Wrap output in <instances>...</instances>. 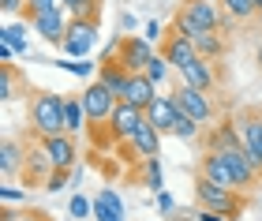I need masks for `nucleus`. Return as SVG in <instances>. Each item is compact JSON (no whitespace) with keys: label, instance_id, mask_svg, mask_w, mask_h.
Returning a JSON list of instances; mask_svg holds the SVG:
<instances>
[{"label":"nucleus","instance_id":"42","mask_svg":"<svg viewBox=\"0 0 262 221\" xmlns=\"http://www.w3.org/2000/svg\"><path fill=\"white\" fill-rule=\"evenodd\" d=\"M258 68H262V45H258Z\"/></svg>","mask_w":262,"mask_h":221},{"label":"nucleus","instance_id":"18","mask_svg":"<svg viewBox=\"0 0 262 221\" xmlns=\"http://www.w3.org/2000/svg\"><path fill=\"white\" fill-rule=\"evenodd\" d=\"M27 154H30V146L19 143V139H4V143H0V172H4V180H11V176L23 172Z\"/></svg>","mask_w":262,"mask_h":221},{"label":"nucleus","instance_id":"35","mask_svg":"<svg viewBox=\"0 0 262 221\" xmlns=\"http://www.w3.org/2000/svg\"><path fill=\"white\" fill-rule=\"evenodd\" d=\"M158 210H161V217H172V214H176V199H172L169 191L158 195Z\"/></svg>","mask_w":262,"mask_h":221},{"label":"nucleus","instance_id":"24","mask_svg":"<svg viewBox=\"0 0 262 221\" xmlns=\"http://www.w3.org/2000/svg\"><path fill=\"white\" fill-rule=\"evenodd\" d=\"M27 30H34V27H30V19H23V23H8V27L0 30V41H8L15 53H27V49H30Z\"/></svg>","mask_w":262,"mask_h":221},{"label":"nucleus","instance_id":"8","mask_svg":"<svg viewBox=\"0 0 262 221\" xmlns=\"http://www.w3.org/2000/svg\"><path fill=\"white\" fill-rule=\"evenodd\" d=\"M27 19H30V27H34V34H38L41 41L60 45L64 34H68V19L71 15H64V8H45V11H27Z\"/></svg>","mask_w":262,"mask_h":221},{"label":"nucleus","instance_id":"34","mask_svg":"<svg viewBox=\"0 0 262 221\" xmlns=\"http://www.w3.org/2000/svg\"><path fill=\"white\" fill-rule=\"evenodd\" d=\"M0 199H4V203H27V191H23V188H11V184H4V188H0Z\"/></svg>","mask_w":262,"mask_h":221},{"label":"nucleus","instance_id":"36","mask_svg":"<svg viewBox=\"0 0 262 221\" xmlns=\"http://www.w3.org/2000/svg\"><path fill=\"white\" fill-rule=\"evenodd\" d=\"M0 11L4 15H19V11H27V0H0Z\"/></svg>","mask_w":262,"mask_h":221},{"label":"nucleus","instance_id":"27","mask_svg":"<svg viewBox=\"0 0 262 221\" xmlns=\"http://www.w3.org/2000/svg\"><path fill=\"white\" fill-rule=\"evenodd\" d=\"M199 131H202V124L199 120H191L187 113H180L176 109V120H172V139H184V143H191V139H199Z\"/></svg>","mask_w":262,"mask_h":221},{"label":"nucleus","instance_id":"16","mask_svg":"<svg viewBox=\"0 0 262 221\" xmlns=\"http://www.w3.org/2000/svg\"><path fill=\"white\" fill-rule=\"evenodd\" d=\"M236 146H244L236 120H217V124L206 127V150L210 154H225V150H236Z\"/></svg>","mask_w":262,"mask_h":221},{"label":"nucleus","instance_id":"29","mask_svg":"<svg viewBox=\"0 0 262 221\" xmlns=\"http://www.w3.org/2000/svg\"><path fill=\"white\" fill-rule=\"evenodd\" d=\"M176 30L184 34V38H191V41H199L202 34H206V27H199V23L191 19V15H184V11H176V23H172Z\"/></svg>","mask_w":262,"mask_h":221},{"label":"nucleus","instance_id":"21","mask_svg":"<svg viewBox=\"0 0 262 221\" xmlns=\"http://www.w3.org/2000/svg\"><path fill=\"white\" fill-rule=\"evenodd\" d=\"M94 217L98 221H124V199L113 188H101L94 195Z\"/></svg>","mask_w":262,"mask_h":221},{"label":"nucleus","instance_id":"19","mask_svg":"<svg viewBox=\"0 0 262 221\" xmlns=\"http://www.w3.org/2000/svg\"><path fill=\"white\" fill-rule=\"evenodd\" d=\"M146 120L158 127L161 135H169L172 131V120H176V101H172V94H158L146 105Z\"/></svg>","mask_w":262,"mask_h":221},{"label":"nucleus","instance_id":"6","mask_svg":"<svg viewBox=\"0 0 262 221\" xmlns=\"http://www.w3.org/2000/svg\"><path fill=\"white\" fill-rule=\"evenodd\" d=\"M142 120H146V109H139V105H131V101L120 98L105 127H109V139H113V143H120V146H124L127 139L139 131V124H142Z\"/></svg>","mask_w":262,"mask_h":221},{"label":"nucleus","instance_id":"12","mask_svg":"<svg viewBox=\"0 0 262 221\" xmlns=\"http://www.w3.org/2000/svg\"><path fill=\"white\" fill-rule=\"evenodd\" d=\"M217 72H221V64H213V60H206V56H195L187 68H180V83H187V86H195V90H217Z\"/></svg>","mask_w":262,"mask_h":221},{"label":"nucleus","instance_id":"14","mask_svg":"<svg viewBox=\"0 0 262 221\" xmlns=\"http://www.w3.org/2000/svg\"><path fill=\"white\" fill-rule=\"evenodd\" d=\"M49 176H53V161H49V154H45V146L38 139V146H30L27 165H23V184H27V188H45Z\"/></svg>","mask_w":262,"mask_h":221},{"label":"nucleus","instance_id":"5","mask_svg":"<svg viewBox=\"0 0 262 221\" xmlns=\"http://www.w3.org/2000/svg\"><path fill=\"white\" fill-rule=\"evenodd\" d=\"M82 109H86V124L90 127H101V124H109V116H113V109H116V98L109 86L101 83V79H90L86 83V90H82Z\"/></svg>","mask_w":262,"mask_h":221},{"label":"nucleus","instance_id":"17","mask_svg":"<svg viewBox=\"0 0 262 221\" xmlns=\"http://www.w3.org/2000/svg\"><path fill=\"white\" fill-rule=\"evenodd\" d=\"M124 146H127L135 158H142V161H146V158H158V150H161V131H158V127H154L150 120H142V124H139V131L131 135Z\"/></svg>","mask_w":262,"mask_h":221},{"label":"nucleus","instance_id":"13","mask_svg":"<svg viewBox=\"0 0 262 221\" xmlns=\"http://www.w3.org/2000/svg\"><path fill=\"white\" fill-rule=\"evenodd\" d=\"M41 146H45V154H49L53 161V169H75V158H79V146H75V135H49V139H41Z\"/></svg>","mask_w":262,"mask_h":221},{"label":"nucleus","instance_id":"7","mask_svg":"<svg viewBox=\"0 0 262 221\" xmlns=\"http://www.w3.org/2000/svg\"><path fill=\"white\" fill-rule=\"evenodd\" d=\"M236 127H240V139H244V150L251 154V161L262 172V109L247 105L236 113Z\"/></svg>","mask_w":262,"mask_h":221},{"label":"nucleus","instance_id":"30","mask_svg":"<svg viewBox=\"0 0 262 221\" xmlns=\"http://www.w3.org/2000/svg\"><path fill=\"white\" fill-rule=\"evenodd\" d=\"M169 72H172V64L165 60V53H154V60L146 64V75L154 79V83H161V79H169Z\"/></svg>","mask_w":262,"mask_h":221},{"label":"nucleus","instance_id":"10","mask_svg":"<svg viewBox=\"0 0 262 221\" xmlns=\"http://www.w3.org/2000/svg\"><path fill=\"white\" fill-rule=\"evenodd\" d=\"M180 11L184 15H191L199 27H206V30H229V23L232 19H225V8L217 4V0H184L180 4Z\"/></svg>","mask_w":262,"mask_h":221},{"label":"nucleus","instance_id":"3","mask_svg":"<svg viewBox=\"0 0 262 221\" xmlns=\"http://www.w3.org/2000/svg\"><path fill=\"white\" fill-rule=\"evenodd\" d=\"M98 30H101V19H79L71 15L68 19V34L60 41V49L68 60H82V56H90V49L98 45Z\"/></svg>","mask_w":262,"mask_h":221},{"label":"nucleus","instance_id":"31","mask_svg":"<svg viewBox=\"0 0 262 221\" xmlns=\"http://www.w3.org/2000/svg\"><path fill=\"white\" fill-rule=\"evenodd\" d=\"M146 188H150L154 195L165 191V184H161V161H158V158H146Z\"/></svg>","mask_w":262,"mask_h":221},{"label":"nucleus","instance_id":"43","mask_svg":"<svg viewBox=\"0 0 262 221\" xmlns=\"http://www.w3.org/2000/svg\"><path fill=\"white\" fill-rule=\"evenodd\" d=\"M258 27H262V8H258Z\"/></svg>","mask_w":262,"mask_h":221},{"label":"nucleus","instance_id":"4","mask_svg":"<svg viewBox=\"0 0 262 221\" xmlns=\"http://www.w3.org/2000/svg\"><path fill=\"white\" fill-rule=\"evenodd\" d=\"M172 101H176V109L187 113L191 120H199L202 127H210L213 120H217V101H213L210 90H195V86L180 83V86L172 90Z\"/></svg>","mask_w":262,"mask_h":221},{"label":"nucleus","instance_id":"45","mask_svg":"<svg viewBox=\"0 0 262 221\" xmlns=\"http://www.w3.org/2000/svg\"><path fill=\"white\" fill-rule=\"evenodd\" d=\"M71 221H75V217H71Z\"/></svg>","mask_w":262,"mask_h":221},{"label":"nucleus","instance_id":"26","mask_svg":"<svg viewBox=\"0 0 262 221\" xmlns=\"http://www.w3.org/2000/svg\"><path fill=\"white\" fill-rule=\"evenodd\" d=\"M19 86H27V83L19 79V72L11 64H4V68H0V101H15L19 98Z\"/></svg>","mask_w":262,"mask_h":221},{"label":"nucleus","instance_id":"32","mask_svg":"<svg viewBox=\"0 0 262 221\" xmlns=\"http://www.w3.org/2000/svg\"><path fill=\"white\" fill-rule=\"evenodd\" d=\"M68 214L75 217V221H82L86 214H94V199H86V195H71V203H68Z\"/></svg>","mask_w":262,"mask_h":221},{"label":"nucleus","instance_id":"2","mask_svg":"<svg viewBox=\"0 0 262 221\" xmlns=\"http://www.w3.org/2000/svg\"><path fill=\"white\" fill-rule=\"evenodd\" d=\"M195 203L206 206V210H217L225 214L229 221H236L244 210H247V191H236V188H221V184H213L206 176L195 180Z\"/></svg>","mask_w":262,"mask_h":221},{"label":"nucleus","instance_id":"38","mask_svg":"<svg viewBox=\"0 0 262 221\" xmlns=\"http://www.w3.org/2000/svg\"><path fill=\"white\" fill-rule=\"evenodd\" d=\"M165 221H195V210H176L172 217H165Z\"/></svg>","mask_w":262,"mask_h":221},{"label":"nucleus","instance_id":"1","mask_svg":"<svg viewBox=\"0 0 262 221\" xmlns=\"http://www.w3.org/2000/svg\"><path fill=\"white\" fill-rule=\"evenodd\" d=\"M30 127L38 139L68 131V98L53 90H34L30 94Z\"/></svg>","mask_w":262,"mask_h":221},{"label":"nucleus","instance_id":"23","mask_svg":"<svg viewBox=\"0 0 262 221\" xmlns=\"http://www.w3.org/2000/svg\"><path fill=\"white\" fill-rule=\"evenodd\" d=\"M195 49H199V56H206V60L221 64V60H225V53H229V41L221 38V30H206V34H202V38L195 41Z\"/></svg>","mask_w":262,"mask_h":221},{"label":"nucleus","instance_id":"11","mask_svg":"<svg viewBox=\"0 0 262 221\" xmlns=\"http://www.w3.org/2000/svg\"><path fill=\"white\" fill-rule=\"evenodd\" d=\"M221 158H225V165H229V172H232V180H236V188H240V191H251L255 184H258V176H262V172H258V165L251 161V154H247L244 146L225 150Z\"/></svg>","mask_w":262,"mask_h":221},{"label":"nucleus","instance_id":"20","mask_svg":"<svg viewBox=\"0 0 262 221\" xmlns=\"http://www.w3.org/2000/svg\"><path fill=\"white\" fill-rule=\"evenodd\" d=\"M154 98H158V83H154L146 72H139V75H131V79H127L124 101H131V105H139V109H146Z\"/></svg>","mask_w":262,"mask_h":221},{"label":"nucleus","instance_id":"9","mask_svg":"<svg viewBox=\"0 0 262 221\" xmlns=\"http://www.w3.org/2000/svg\"><path fill=\"white\" fill-rule=\"evenodd\" d=\"M116 60H120V68H127L131 75H139V72H146V64L154 60V45L146 34H127V38L120 41V53H116Z\"/></svg>","mask_w":262,"mask_h":221},{"label":"nucleus","instance_id":"15","mask_svg":"<svg viewBox=\"0 0 262 221\" xmlns=\"http://www.w3.org/2000/svg\"><path fill=\"white\" fill-rule=\"evenodd\" d=\"M161 53H165V60H169V64L176 68V72H180V68H187V64H191L195 56H199L195 41H191V38H184V34L176 30V27L169 30V38L161 41Z\"/></svg>","mask_w":262,"mask_h":221},{"label":"nucleus","instance_id":"33","mask_svg":"<svg viewBox=\"0 0 262 221\" xmlns=\"http://www.w3.org/2000/svg\"><path fill=\"white\" fill-rule=\"evenodd\" d=\"M68 176H71V169H53V176L45 180V191H60V188H68Z\"/></svg>","mask_w":262,"mask_h":221},{"label":"nucleus","instance_id":"22","mask_svg":"<svg viewBox=\"0 0 262 221\" xmlns=\"http://www.w3.org/2000/svg\"><path fill=\"white\" fill-rule=\"evenodd\" d=\"M98 79H101V83L113 90L116 98H124L131 72H127V68H120V60H101V68H98Z\"/></svg>","mask_w":262,"mask_h":221},{"label":"nucleus","instance_id":"41","mask_svg":"<svg viewBox=\"0 0 262 221\" xmlns=\"http://www.w3.org/2000/svg\"><path fill=\"white\" fill-rule=\"evenodd\" d=\"M120 27H124V30H135V15H127V11H124V15H120Z\"/></svg>","mask_w":262,"mask_h":221},{"label":"nucleus","instance_id":"40","mask_svg":"<svg viewBox=\"0 0 262 221\" xmlns=\"http://www.w3.org/2000/svg\"><path fill=\"white\" fill-rule=\"evenodd\" d=\"M142 34H146V38L154 41V38H158V34H161V23H154V19H150V23H146V30H142Z\"/></svg>","mask_w":262,"mask_h":221},{"label":"nucleus","instance_id":"39","mask_svg":"<svg viewBox=\"0 0 262 221\" xmlns=\"http://www.w3.org/2000/svg\"><path fill=\"white\" fill-rule=\"evenodd\" d=\"M60 4H64V11H68V15H71V11H79L82 4H90V0H60Z\"/></svg>","mask_w":262,"mask_h":221},{"label":"nucleus","instance_id":"37","mask_svg":"<svg viewBox=\"0 0 262 221\" xmlns=\"http://www.w3.org/2000/svg\"><path fill=\"white\" fill-rule=\"evenodd\" d=\"M195 221H229V217L217 214V210H206V206H199V210H195Z\"/></svg>","mask_w":262,"mask_h":221},{"label":"nucleus","instance_id":"25","mask_svg":"<svg viewBox=\"0 0 262 221\" xmlns=\"http://www.w3.org/2000/svg\"><path fill=\"white\" fill-rule=\"evenodd\" d=\"M221 8H225V15H229L232 23L258 19V4H255V0H221Z\"/></svg>","mask_w":262,"mask_h":221},{"label":"nucleus","instance_id":"28","mask_svg":"<svg viewBox=\"0 0 262 221\" xmlns=\"http://www.w3.org/2000/svg\"><path fill=\"white\" fill-rule=\"evenodd\" d=\"M0 221H53V214L49 210H38V206H23V210L4 206V210H0Z\"/></svg>","mask_w":262,"mask_h":221},{"label":"nucleus","instance_id":"44","mask_svg":"<svg viewBox=\"0 0 262 221\" xmlns=\"http://www.w3.org/2000/svg\"><path fill=\"white\" fill-rule=\"evenodd\" d=\"M255 4H258V8H262V0H255Z\"/></svg>","mask_w":262,"mask_h":221}]
</instances>
